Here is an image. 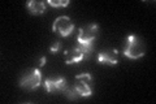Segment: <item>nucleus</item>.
I'll use <instances>...</instances> for the list:
<instances>
[{"label":"nucleus","mask_w":156,"mask_h":104,"mask_svg":"<svg viewBox=\"0 0 156 104\" xmlns=\"http://www.w3.org/2000/svg\"><path fill=\"white\" fill-rule=\"evenodd\" d=\"M146 47L142 41L135 35H129L126 39V46L124 48V55L129 59H139L144 55Z\"/></svg>","instance_id":"1"},{"label":"nucleus","mask_w":156,"mask_h":104,"mask_svg":"<svg viewBox=\"0 0 156 104\" xmlns=\"http://www.w3.org/2000/svg\"><path fill=\"white\" fill-rule=\"evenodd\" d=\"M96 34H98L96 23H90V25H86L85 27H81L80 33H78V37H77L78 44L85 48L92 49V42L96 38Z\"/></svg>","instance_id":"2"},{"label":"nucleus","mask_w":156,"mask_h":104,"mask_svg":"<svg viewBox=\"0 0 156 104\" xmlns=\"http://www.w3.org/2000/svg\"><path fill=\"white\" fill-rule=\"evenodd\" d=\"M91 81H92V77L90 73L78 74V76H76V83L73 86V88H74L76 92L80 96H90L92 95V91L90 87Z\"/></svg>","instance_id":"3"},{"label":"nucleus","mask_w":156,"mask_h":104,"mask_svg":"<svg viewBox=\"0 0 156 104\" xmlns=\"http://www.w3.org/2000/svg\"><path fill=\"white\" fill-rule=\"evenodd\" d=\"M52 29H53V31L60 34L61 37H68L74 30V23L70 21V18L68 16H60L55 20V22L52 25Z\"/></svg>","instance_id":"4"},{"label":"nucleus","mask_w":156,"mask_h":104,"mask_svg":"<svg viewBox=\"0 0 156 104\" xmlns=\"http://www.w3.org/2000/svg\"><path fill=\"white\" fill-rule=\"evenodd\" d=\"M91 49L89 48H85L78 44L77 47H74L70 51H65L64 55L66 56V60H65V64L66 65H70V64H76V63H80L81 60H83L85 57H87L90 55Z\"/></svg>","instance_id":"5"},{"label":"nucleus","mask_w":156,"mask_h":104,"mask_svg":"<svg viewBox=\"0 0 156 104\" xmlns=\"http://www.w3.org/2000/svg\"><path fill=\"white\" fill-rule=\"evenodd\" d=\"M41 81H42V74L39 69H34L31 73L25 74L21 81H20V86L25 90H34L37 88L39 85H41Z\"/></svg>","instance_id":"6"},{"label":"nucleus","mask_w":156,"mask_h":104,"mask_svg":"<svg viewBox=\"0 0 156 104\" xmlns=\"http://www.w3.org/2000/svg\"><path fill=\"white\" fill-rule=\"evenodd\" d=\"M66 87L65 80L62 77L57 78H50V80L44 81V88L47 92H53V91H64Z\"/></svg>","instance_id":"7"},{"label":"nucleus","mask_w":156,"mask_h":104,"mask_svg":"<svg viewBox=\"0 0 156 104\" xmlns=\"http://www.w3.org/2000/svg\"><path fill=\"white\" fill-rule=\"evenodd\" d=\"M98 61L100 64H108V65H116L117 64V49L112 51H103L98 56Z\"/></svg>","instance_id":"8"},{"label":"nucleus","mask_w":156,"mask_h":104,"mask_svg":"<svg viewBox=\"0 0 156 104\" xmlns=\"http://www.w3.org/2000/svg\"><path fill=\"white\" fill-rule=\"evenodd\" d=\"M27 9L33 14H42L46 11V3L44 2H29L26 4Z\"/></svg>","instance_id":"9"},{"label":"nucleus","mask_w":156,"mask_h":104,"mask_svg":"<svg viewBox=\"0 0 156 104\" xmlns=\"http://www.w3.org/2000/svg\"><path fill=\"white\" fill-rule=\"evenodd\" d=\"M64 94H65V96L68 99H70V100H74V99H77L78 96V94L76 92V90L73 87H65V90H64Z\"/></svg>","instance_id":"10"},{"label":"nucleus","mask_w":156,"mask_h":104,"mask_svg":"<svg viewBox=\"0 0 156 104\" xmlns=\"http://www.w3.org/2000/svg\"><path fill=\"white\" fill-rule=\"evenodd\" d=\"M48 4L52 7H66V5H69V0H57V2L48 0Z\"/></svg>","instance_id":"11"},{"label":"nucleus","mask_w":156,"mask_h":104,"mask_svg":"<svg viewBox=\"0 0 156 104\" xmlns=\"http://www.w3.org/2000/svg\"><path fill=\"white\" fill-rule=\"evenodd\" d=\"M60 47H61V43L60 42H55L51 46V48H50V51H51V53H56V52H58L60 51Z\"/></svg>","instance_id":"12"},{"label":"nucleus","mask_w":156,"mask_h":104,"mask_svg":"<svg viewBox=\"0 0 156 104\" xmlns=\"http://www.w3.org/2000/svg\"><path fill=\"white\" fill-rule=\"evenodd\" d=\"M46 64V56H42L41 60H39V66H43Z\"/></svg>","instance_id":"13"}]
</instances>
